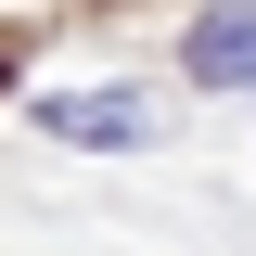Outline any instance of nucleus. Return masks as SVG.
Returning <instances> with one entry per match:
<instances>
[{"label":"nucleus","instance_id":"nucleus-2","mask_svg":"<svg viewBox=\"0 0 256 256\" xmlns=\"http://www.w3.org/2000/svg\"><path fill=\"white\" fill-rule=\"evenodd\" d=\"M52 128H64V141H154V102H128V90H77V102H52Z\"/></svg>","mask_w":256,"mask_h":256},{"label":"nucleus","instance_id":"nucleus-1","mask_svg":"<svg viewBox=\"0 0 256 256\" xmlns=\"http://www.w3.org/2000/svg\"><path fill=\"white\" fill-rule=\"evenodd\" d=\"M192 77L256 90V13H192Z\"/></svg>","mask_w":256,"mask_h":256},{"label":"nucleus","instance_id":"nucleus-3","mask_svg":"<svg viewBox=\"0 0 256 256\" xmlns=\"http://www.w3.org/2000/svg\"><path fill=\"white\" fill-rule=\"evenodd\" d=\"M13 64H26V38H13V26H0V77H13Z\"/></svg>","mask_w":256,"mask_h":256}]
</instances>
